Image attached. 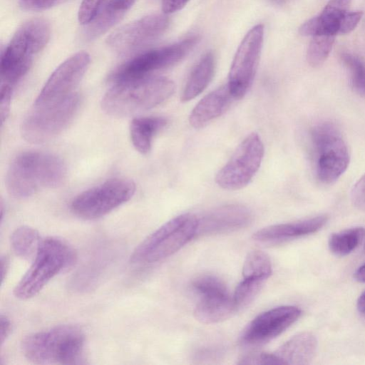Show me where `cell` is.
Instances as JSON below:
<instances>
[{"instance_id": "277c9868", "label": "cell", "mask_w": 365, "mask_h": 365, "mask_svg": "<svg viewBox=\"0 0 365 365\" xmlns=\"http://www.w3.org/2000/svg\"><path fill=\"white\" fill-rule=\"evenodd\" d=\"M50 36L49 23L43 19L36 18L24 23L1 53V85L14 88L29 71L34 56L44 48Z\"/></svg>"}, {"instance_id": "ffe728a7", "label": "cell", "mask_w": 365, "mask_h": 365, "mask_svg": "<svg viewBox=\"0 0 365 365\" xmlns=\"http://www.w3.org/2000/svg\"><path fill=\"white\" fill-rule=\"evenodd\" d=\"M317 348V340L315 336L306 331L291 337L273 354L278 365H305L311 362Z\"/></svg>"}, {"instance_id": "8d00e7d4", "label": "cell", "mask_w": 365, "mask_h": 365, "mask_svg": "<svg viewBox=\"0 0 365 365\" xmlns=\"http://www.w3.org/2000/svg\"><path fill=\"white\" fill-rule=\"evenodd\" d=\"M190 0H161L162 10L164 14H170L184 8Z\"/></svg>"}, {"instance_id": "f35d334b", "label": "cell", "mask_w": 365, "mask_h": 365, "mask_svg": "<svg viewBox=\"0 0 365 365\" xmlns=\"http://www.w3.org/2000/svg\"><path fill=\"white\" fill-rule=\"evenodd\" d=\"M354 278L359 282L365 283V263L356 270Z\"/></svg>"}, {"instance_id": "7bdbcfd3", "label": "cell", "mask_w": 365, "mask_h": 365, "mask_svg": "<svg viewBox=\"0 0 365 365\" xmlns=\"http://www.w3.org/2000/svg\"><path fill=\"white\" fill-rule=\"evenodd\" d=\"M364 251H365V245H364Z\"/></svg>"}, {"instance_id": "836d02e7", "label": "cell", "mask_w": 365, "mask_h": 365, "mask_svg": "<svg viewBox=\"0 0 365 365\" xmlns=\"http://www.w3.org/2000/svg\"><path fill=\"white\" fill-rule=\"evenodd\" d=\"M351 200L354 207L365 211V174L354 185L351 191Z\"/></svg>"}, {"instance_id": "d6a6232c", "label": "cell", "mask_w": 365, "mask_h": 365, "mask_svg": "<svg viewBox=\"0 0 365 365\" xmlns=\"http://www.w3.org/2000/svg\"><path fill=\"white\" fill-rule=\"evenodd\" d=\"M71 0H19L21 8L26 11H43Z\"/></svg>"}, {"instance_id": "cb8c5ba5", "label": "cell", "mask_w": 365, "mask_h": 365, "mask_svg": "<svg viewBox=\"0 0 365 365\" xmlns=\"http://www.w3.org/2000/svg\"><path fill=\"white\" fill-rule=\"evenodd\" d=\"M351 3V0H329L322 13L317 16V34H339L341 21L349 11Z\"/></svg>"}, {"instance_id": "d4e9b609", "label": "cell", "mask_w": 365, "mask_h": 365, "mask_svg": "<svg viewBox=\"0 0 365 365\" xmlns=\"http://www.w3.org/2000/svg\"><path fill=\"white\" fill-rule=\"evenodd\" d=\"M41 240L38 232L29 226L16 228L10 237L14 252L24 259L34 258Z\"/></svg>"}, {"instance_id": "ba28073f", "label": "cell", "mask_w": 365, "mask_h": 365, "mask_svg": "<svg viewBox=\"0 0 365 365\" xmlns=\"http://www.w3.org/2000/svg\"><path fill=\"white\" fill-rule=\"evenodd\" d=\"M80 104L77 93L46 106H34L21 125V134L29 143H46L59 135L74 118Z\"/></svg>"}, {"instance_id": "1f68e13d", "label": "cell", "mask_w": 365, "mask_h": 365, "mask_svg": "<svg viewBox=\"0 0 365 365\" xmlns=\"http://www.w3.org/2000/svg\"><path fill=\"white\" fill-rule=\"evenodd\" d=\"M238 364L252 365H272L277 364V359L273 353L257 352L249 354L242 356L237 362Z\"/></svg>"}, {"instance_id": "7402d4cb", "label": "cell", "mask_w": 365, "mask_h": 365, "mask_svg": "<svg viewBox=\"0 0 365 365\" xmlns=\"http://www.w3.org/2000/svg\"><path fill=\"white\" fill-rule=\"evenodd\" d=\"M215 71V56L207 52L192 70L182 90L181 101L187 102L200 95L211 82Z\"/></svg>"}, {"instance_id": "7a4b0ae2", "label": "cell", "mask_w": 365, "mask_h": 365, "mask_svg": "<svg viewBox=\"0 0 365 365\" xmlns=\"http://www.w3.org/2000/svg\"><path fill=\"white\" fill-rule=\"evenodd\" d=\"M175 91L173 81L165 77L147 76L113 83L101 101L109 115L125 117L158 106Z\"/></svg>"}, {"instance_id": "44dd1931", "label": "cell", "mask_w": 365, "mask_h": 365, "mask_svg": "<svg viewBox=\"0 0 365 365\" xmlns=\"http://www.w3.org/2000/svg\"><path fill=\"white\" fill-rule=\"evenodd\" d=\"M194 314L204 324H214L228 319L237 309L229 292L210 294L199 297Z\"/></svg>"}, {"instance_id": "d6986e66", "label": "cell", "mask_w": 365, "mask_h": 365, "mask_svg": "<svg viewBox=\"0 0 365 365\" xmlns=\"http://www.w3.org/2000/svg\"><path fill=\"white\" fill-rule=\"evenodd\" d=\"M134 2L135 0H104L93 19L85 25V39L92 41L106 33L123 18Z\"/></svg>"}, {"instance_id": "f1b7e54d", "label": "cell", "mask_w": 365, "mask_h": 365, "mask_svg": "<svg viewBox=\"0 0 365 365\" xmlns=\"http://www.w3.org/2000/svg\"><path fill=\"white\" fill-rule=\"evenodd\" d=\"M265 281L243 278L237 285L232 299L237 310L247 307L256 297Z\"/></svg>"}, {"instance_id": "5b68a950", "label": "cell", "mask_w": 365, "mask_h": 365, "mask_svg": "<svg viewBox=\"0 0 365 365\" xmlns=\"http://www.w3.org/2000/svg\"><path fill=\"white\" fill-rule=\"evenodd\" d=\"M33 262L16 285L14 294L19 299L36 296L55 276L71 267L76 253L66 241L57 237L41 240Z\"/></svg>"}, {"instance_id": "9a60e30c", "label": "cell", "mask_w": 365, "mask_h": 365, "mask_svg": "<svg viewBox=\"0 0 365 365\" xmlns=\"http://www.w3.org/2000/svg\"><path fill=\"white\" fill-rule=\"evenodd\" d=\"M295 306L284 305L269 309L256 317L245 329L240 339L244 345L264 344L280 335L301 316Z\"/></svg>"}, {"instance_id": "8fae6325", "label": "cell", "mask_w": 365, "mask_h": 365, "mask_svg": "<svg viewBox=\"0 0 365 365\" xmlns=\"http://www.w3.org/2000/svg\"><path fill=\"white\" fill-rule=\"evenodd\" d=\"M264 153V144L259 135L256 133L250 134L217 173L216 183L227 190H237L245 187L258 171Z\"/></svg>"}, {"instance_id": "4fadbf2b", "label": "cell", "mask_w": 365, "mask_h": 365, "mask_svg": "<svg viewBox=\"0 0 365 365\" xmlns=\"http://www.w3.org/2000/svg\"><path fill=\"white\" fill-rule=\"evenodd\" d=\"M90 64L87 52L79 51L60 64L42 88L34 106H41L62 101L72 94Z\"/></svg>"}, {"instance_id": "603a6c76", "label": "cell", "mask_w": 365, "mask_h": 365, "mask_svg": "<svg viewBox=\"0 0 365 365\" xmlns=\"http://www.w3.org/2000/svg\"><path fill=\"white\" fill-rule=\"evenodd\" d=\"M168 123L161 116L134 118L130 125V135L135 148L141 154L150 152L154 136Z\"/></svg>"}, {"instance_id": "4316f807", "label": "cell", "mask_w": 365, "mask_h": 365, "mask_svg": "<svg viewBox=\"0 0 365 365\" xmlns=\"http://www.w3.org/2000/svg\"><path fill=\"white\" fill-rule=\"evenodd\" d=\"M272 267L269 256L260 250H252L246 257L242 267L243 278L265 281L272 274Z\"/></svg>"}, {"instance_id": "4dcf8cb0", "label": "cell", "mask_w": 365, "mask_h": 365, "mask_svg": "<svg viewBox=\"0 0 365 365\" xmlns=\"http://www.w3.org/2000/svg\"><path fill=\"white\" fill-rule=\"evenodd\" d=\"M103 1L83 0L78 9V21L83 25L88 24L96 15Z\"/></svg>"}, {"instance_id": "5bb4252c", "label": "cell", "mask_w": 365, "mask_h": 365, "mask_svg": "<svg viewBox=\"0 0 365 365\" xmlns=\"http://www.w3.org/2000/svg\"><path fill=\"white\" fill-rule=\"evenodd\" d=\"M170 20L165 14H149L113 31L107 38L112 49L126 53L143 47L162 36Z\"/></svg>"}, {"instance_id": "d590c367", "label": "cell", "mask_w": 365, "mask_h": 365, "mask_svg": "<svg viewBox=\"0 0 365 365\" xmlns=\"http://www.w3.org/2000/svg\"><path fill=\"white\" fill-rule=\"evenodd\" d=\"M13 88L1 85L0 87V117L1 125L6 120L10 110Z\"/></svg>"}, {"instance_id": "ee69618b", "label": "cell", "mask_w": 365, "mask_h": 365, "mask_svg": "<svg viewBox=\"0 0 365 365\" xmlns=\"http://www.w3.org/2000/svg\"><path fill=\"white\" fill-rule=\"evenodd\" d=\"M365 316V315H364Z\"/></svg>"}, {"instance_id": "b9f144b4", "label": "cell", "mask_w": 365, "mask_h": 365, "mask_svg": "<svg viewBox=\"0 0 365 365\" xmlns=\"http://www.w3.org/2000/svg\"><path fill=\"white\" fill-rule=\"evenodd\" d=\"M270 1H272L273 3L281 4L287 0H270Z\"/></svg>"}, {"instance_id": "e0dca14e", "label": "cell", "mask_w": 365, "mask_h": 365, "mask_svg": "<svg viewBox=\"0 0 365 365\" xmlns=\"http://www.w3.org/2000/svg\"><path fill=\"white\" fill-rule=\"evenodd\" d=\"M327 215H318L293 222L277 224L264 227L253 235L255 241L277 244L317 232L327 222Z\"/></svg>"}, {"instance_id": "52a82bcc", "label": "cell", "mask_w": 365, "mask_h": 365, "mask_svg": "<svg viewBox=\"0 0 365 365\" xmlns=\"http://www.w3.org/2000/svg\"><path fill=\"white\" fill-rule=\"evenodd\" d=\"M310 141L316 177L324 184L334 182L346 171L350 160L341 131L331 123H321L312 128Z\"/></svg>"}, {"instance_id": "484cf974", "label": "cell", "mask_w": 365, "mask_h": 365, "mask_svg": "<svg viewBox=\"0 0 365 365\" xmlns=\"http://www.w3.org/2000/svg\"><path fill=\"white\" fill-rule=\"evenodd\" d=\"M365 237V229L356 227L333 233L329 239L330 251L337 256H345L354 250Z\"/></svg>"}, {"instance_id": "74e56055", "label": "cell", "mask_w": 365, "mask_h": 365, "mask_svg": "<svg viewBox=\"0 0 365 365\" xmlns=\"http://www.w3.org/2000/svg\"><path fill=\"white\" fill-rule=\"evenodd\" d=\"M12 329L11 322L6 315L0 317V341L1 345L6 340Z\"/></svg>"}, {"instance_id": "f546056e", "label": "cell", "mask_w": 365, "mask_h": 365, "mask_svg": "<svg viewBox=\"0 0 365 365\" xmlns=\"http://www.w3.org/2000/svg\"><path fill=\"white\" fill-rule=\"evenodd\" d=\"M341 58L349 71L353 88L359 95L365 96V64L350 53H343Z\"/></svg>"}, {"instance_id": "60d3db41", "label": "cell", "mask_w": 365, "mask_h": 365, "mask_svg": "<svg viewBox=\"0 0 365 365\" xmlns=\"http://www.w3.org/2000/svg\"><path fill=\"white\" fill-rule=\"evenodd\" d=\"M9 267V261L6 257H1V281L3 282L5 276L7 273Z\"/></svg>"}, {"instance_id": "7c38bea8", "label": "cell", "mask_w": 365, "mask_h": 365, "mask_svg": "<svg viewBox=\"0 0 365 365\" xmlns=\"http://www.w3.org/2000/svg\"><path fill=\"white\" fill-rule=\"evenodd\" d=\"M264 26H253L242 40L232 60L227 86L235 100L243 98L250 89L260 60Z\"/></svg>"}, {"instance_id": "30bf717a", "label": "cell", "mask_w": 365, "mask_h": 365, "mask_svg": "<svg viewBox=\"0 0 365 365\" xmlns=\"http://www.w3.org/2000/svg\"><path fill=\"white\" fill-rule=\"evenodd\" d=\"M135 191L128 179L113 178L76 196L71 204V212L85 220L101 217L128 201Z\"/></svg>"}, {"instance_id": "ac0fdd59", "label": "cell", "mask_w": 365, "mask_h": 365, "mask_svg": "<svg viewBox=\"0 0 365 365\" xmlns=\"http://www.w3.org/2000/svg\"><path fill=\"white\" fill-rule=\"evenodd\" d=\"M233 101L227 84L221 86L204 96L193 108L189 123L195 128H201L224 114Z\"/></svg>"}, {"instance_id": "ab89813d", "label": "cell", "mask_w": 365, "mask_h": 365, "mask_svg": "<svg viewBox=\"0 0 365 365\" xmlns=\"http://www.w3.org/2000/svg\"><path fill=\"white\" fill-rule=\"evenodd\" d=\"M356 307L359 313L365 315V291L359 296L357 300Z\"/></svg>"}, {"instance_id": "6da1fadb", "label": "cell", "mask_w": 365, "mask_h": 365, "mask_svg": "<svg viewBox=\"0 0 365 365\" xmlns=\"http://www.w3.org/2000/svg\"><path fill=\"white\" fill-rule=\"evenodd\" d=\"M66 176V167L56 155L38 151H25L11 161L6 176L8 192L24 198L42 189L56 187Z\"/></svg>"}, {"instance_id": "83f0119b", "label": "cell", "mask_w": 365, "mask_h": 365, "mask_svg": "<svg viewBox=\"0 0 365 365\" xmlns=\"http://www.w3.org/2000/svg\"><path fill=\"white\" fill-rule=\"evenodd\" d=\"M312 37L307 51V61L312 67L316 68L323 64L328 58L336 36L322 34Z\"/></svg>"}, {"instance_id": "e575fe53", "label": "cell", "mask_w": 365, "mask_h": 365, "mask_svg": "<svg viewBox=\"0 0 365 365\" xmlns=\"http://www.w3.org/2000/svg\"><path fill=\"white\" fill-rule=\"evenodd\" d=\"M362 16L361 11H348L341 21L339 34H346L351 32L359 23Z\"/></svg>"}, {"instance_id": "8992f818", "label": "cell", "mask_w": 365, "mask_h": 365, "mask_svg": "<svg viewBox=\"0 0 365 365\" xmlns=\"http://www.w3.org/2000/svg\"><path fill=\"white\" fill-rule=\"evenodd\" d=\"M198 228V218L185 213L170 220L143 240L130 256L133 264H150L173 255L185 245Z\"/></svg>"}, {"instance_id": "2e32d148", "label": "cell", "mask_w": 365, "mask_h": 365, "mask_svg": "<svg viewBox=\"0 0 365 365\" xmlns=\"http://www.w3.org/2000/svg\"><path fill=\"white\" fill-rule=\"evenodd\" d=\"M250 210L244 205L220 206L198 218L197 235H210L233 232L247 226L252 221Z\"/></svg>"}, {"instance_id": "3957f363", "label": "cell", "mask_w": 365, "mask_h": 365, "mask_svg": "<svg viewBox=\"0 0 365 365\" xmlns=\"http://www.w3.org/2000/svg\"><path fill=\"white\" fill-rule=\"evenodd\" d=\"M86 337L81 328L63 324L32 333L21 343L24 356L37 364H79L83 356Z\"/></svg>"}, {"instance_id": "9c48e42d", "label": "cell", "mask_w": 365, "mask_h": 365, "mask_svg": "<svg viewBox=\"0 0 365 365\" xmlns=\"http://www.w3.org/2000/svg\"><path fill=\"white\" fill-rule=\"evenodd\" d=\"M197 36L144 51L120 66L111 74L113 83L149 76L158 70L169 68L183 59L198 42Z\"/></svg>"}]
</instances>
